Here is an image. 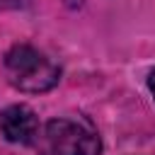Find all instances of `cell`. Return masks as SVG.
Returning <instances> with one entry per match:
<instances>
[{
  "instance_id": "277c9868",
  "label": "cell",
  "mask_w": 155,
  "mask_h": 155,
  "mask_svg": "<svg viewBox=\"0 0 155 155\" xmlns=\"http://www.w3.org/2000/svg\"><path fill=\"white\" fill-rule=\"evenodd\" d=\"M148 90H150V94L155 99V70H150V75H148Z\"/></svg>"
},
{
  "instance_id": "7a4b0ae2",
  "label": "cell",
  "mask_w": 155,
  "mask_h": 155,
  "mask_svg": "<svg viewBox=\"0 0 155 155\" xmlns=\"http://www.w3.org/2000/svg\"><path fill=\"white\" fill-rule=\"evenodd\" d=\"M44 155H99L102 140L85 116H58L44 128Z\"/></svg>"
},
{
  "instance_id": "5b68a950",
  "label": "cell",
  "mask_w": 155,
  "mask_h": 155,
  "mask_svg": "<svg viewBox=\"0 0 155 155\" xmlns=\"http://www.w3.org/2000/svg\"><path fill=\"white\" fill-rule=\"evenodd\" d=\"M68 5H80V0H65Z\"/></svg>"
},
{
  "instance_id": "3957f363",
  "label": "cell",
  "mask_w": 155,
  "mask_h": 155,
  "mask_svg": "<svg viewBox=\"0 0 155 155\" xmlns=\"http://www.w3.org/2000/svg\"><path fill=\"white\" fill-rule=\"evenodd\" d=\"M0 131L5 140L17 145H31L39 136V119L31 107L12 104L0 111Z\"/></svg>"
},
{
  "instance_id": "6da1fadb",
  "label": "cell",
  "mask_w": 155,
  "mask_h": 155,
  "mask_svg": "<svg viewBox=\"0 0 155 155\" xmlns=\"http://www.w3.org/2000/svg\"><path fill=\"white\" fill-rule=\"evenodd\" d=\"M5 75L15 90L39 94L58 85L61 68L39 48L29 44H17L5 53Z\"/></svg>"
}]
</instances>
